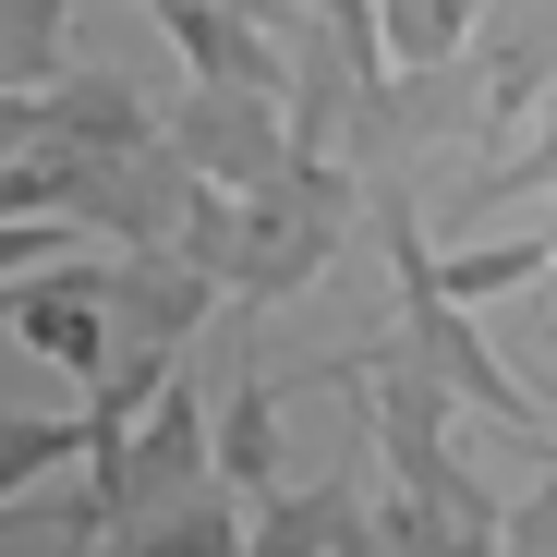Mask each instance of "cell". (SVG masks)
<instances>
[{"mask_svg":"<svg viewBox=\"0 0 557 557\" xmlns=\"http://www.w3.org/2000/svg\"><path fill=\"white\" fill-rule=\"evenodd\" d=\"M557 267V243L545 231H497V243H448V255H424V278H436V304H509V292H533V278Z\"/></svg>","mask_w":557,"mask_h":557,"instance_id":"8992f818","label":"cell"},{"mask_svg":"<svg viewBox=\"0 0 557 557\" xmlns=\"http://www.w3.org/2000/svg\"><path fill=\"white\" fill-rule=\"evenodd\" d=\"M13 339L49 351L61 376H110V304H98V255H73L49 278H25L13 292Z\"/></svg>","mask_w":557,"mask_h":557,"instance_id":"277c9868","label":"cell"},{"mask_svg":"<svg viewBox=\"0 0 557 557\" xmlns=\"http://www.w3.org/2000/svg\"><path fill=\"white\" fill-rule=\"evenodd\" d=\"M98 304H110L122 351H182L231 292H219V278H195L182 255H98Z\"/></svg>","mask_w":557,"mask_h":557,"instance_id":"3957f363","label":"cell"},{"mask_svg":"<svg viewBox=\"0 0 557 557\" xmlns=\"http://www.w3.org/2000/svg\"><path fill=\"white\" fill-rule=\"evenodd\" d=\"M61 460H85V412H0V509Z\"/></svg>","mask_w":557,"mask_h":557,"instance_id":"9c48e42d","label":"cell"},{"mask_svg":"<svg viewBox=\"0 0 557 557\" xmlns=\"http://www.w3.org/2000/svg\"><path fill=\"white\" fill-rule=\"evenodd\" d=\"M0 327H13V292H0Z\"/></svg>","mask_w":557,"mask_h":557,"instance_id":"8fae6325","label":"cell"},{"mask_svg":"<svg viewBox=\"0 0 557 557\" xmlns=\"http://www.w3.org/2000/svg\"><path fill=\"white\" fill-rule=\"evenodd\" d=\"M509 195H557V98L521 122V146H509V158H485L473 182H460V207H509Z\"/></svg>","mask_w":557,"mask_h":557,"instance_id":"30bf717a","label":"cell"},{"mask_svg":"<svg viewBox=\"0 0 557 557\" xmlns=\"http://www.w3.org/2000/svg\"><path fill=\"white\" fill-rule=\"evenodd\" d=\"M436 146H497L473 61H448V73H388L376 98H363V122H351V170H400V158H436Z\"/></svg>","mask_w":557,"mask_h":557,"instance_id":"7a4b0ae2","label":"cell"},{"mask_svg":"<svg viewBox=\"0 0 557 557\" xmlns=\"http://www.w3.org/2000/svg\"><path fill=\"white\" fill-rule=\"evenodd\" d=\"M37 146H61V158H146L158 146V110L134 98L122 73H61L37 98Z\"/></svg>","mask_w":557,"mask_h":557,"instance_id":"5b68a950","label":"cell"},{"mask_svg":"<svg viewBox=\"0 0 557 557\" xmlns=\"http://www.w3.org/2000/svg\"><path fill=\"white\" fill-rule=\"evenodd\" d=\"M158 146L195 170L207 195H243L255 207L267 182L292 170V110H278V98H231V85H182V98L158 110Z\"/></svg>","mask_w":557,"mask_h":557,"instance_id":"6da1fadb","label":"cell"},{"mask_svg":"<svg viewBox=\"0 0 557 557\" xmlns=\"http://www.w3.org/2000/svg\"><path fill=\"white\" fill-rule=\"evenodd\" d=\"M207 436H219V485L231 497H267V473H278V376H267V363L231 376V400L207 412Z\"/></svg>","mask_w":557,"mask_h":557,"instance_id":"52a82bcc","label":"cell"},{"mask_svg":"<svg viewBox=\"0 0 557 557\" xmlns=\"http://www.w3.org/2000/svg\"><path fill=\"white\" fill-rule=\"evenodd\" d=\"M61 25H73V0H0V98H49L73 73Z\"/></svg>","mask_w":557,"mask_h":557,"instance_id":"ba28073f","label":"cell"}]
</instances>
